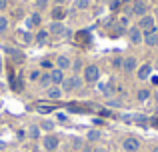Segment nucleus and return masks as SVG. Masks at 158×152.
Instances as JSON below:
<instances>
[{"label": "nucleus", "mask_w": 158, "mask_h": 152, "mask_svg": "<svg viewBox=\"0 0 158 152\" xmlns=\"http://www.w3.org/2000/svg\"><path fill=\"white\" fill-rule=\"evenodd\" d=\"M0 72H2V58H0Z\"/></svg>", "instance_id": "obj_40"}, {"label": "nucleus", "mask_w": 158, "mask_h": 152, "mask_svg": "<svg viewBox=\"0 0 158 152\" xmlns=\"http://www.w3.org/2000/svg\"><path fill=\"white\" fill-rule=\"evenodd\" d=\"M70 152H74V150H70Z\"/></svg>", "instance_id": "obj_45"}, {"label": "nucleus", "mask_w": 158, "mask_h": 152, "mask_svg": "<svg viewBox=\"0 0 158 152\" xmlns=\"http://www.w3.org/2000/svg\"><path fill=\"white\" fill-rule=\"evenodd\" d=\"M148 96H150V92H148V90H138V100L140 102L148 100Z\"/></svg>", "instance_id": "obj_25"}, {"label": "nucleus", "mask_w": 158, "mask_h": 152, "mask_svg": "<svg viewBox=\"0 0 158 152\" xmlns=\"http://www.w3.org/2000/svg\"><path fill=\"white\" fill-rule=\"evenodd\" d=\"M28 134H30V138H40V126L32 124L30 128H28Z\"/></svg>", "instance_id": "obj_19"}, {"label": "nucleus", "mask_w": 158, "mask_h": 152, "mask_svg": "<svg viewBox=\"0 0 158 152\" xmlns=\"http://www.w3.org/2000/svg\"><path fill=\"white\" fill-rule=\"evenodd\" d=\"M18 38L22 40L24 44H30V42H32V34H30L28 30H18Z\"/></svg>", "instance_id": "obj_15"}, {"label": "nucleus", "mask_w": 158, "mask_h": 152, "mask_svg": "<svg viewBox=\"0 0 158 152\" xmlns=\"http://www.w3.org/2000/svg\"><path fill=\"white\" fill-rule=\"evenodd\" d=\"M128 38H130V42L134 44V46H138V44H142V42H144V38H142V30H140L138 26H136V28H130V30H128Z\"/></svg>", "instance_id": "obj_7"}, {"label": "nucleus", "mask_w": 158, "mask_h": 152, "mask_svg": "<svg viewBox=\"0 0 158 152\" xmlns=\"http://www.w3.org/2000/svg\"><path fill=\"white\" fill-rule=\"evenodd\" d=\"M92 152H106V150L102 148V146H98V148H92Z\"/></svg>", "instance_id": "obj_36"}, {"label": "nucleus", "mask_w": 158, "mask_h": 152, "mask_svg": "<svg viewBox=\"0 0 158 152\" xmlns=\"http://www.w3.org/2000/svg\"><path fill=\"white\" fill-rule=\"evenodd\" d=\"M48 40H50L48 30H38V34H36V42H38L40 46H44V44H48Z\"/></svg>", "instance_id": "obj_14"}, {"label": "nucleus", "mask_w": 158, "mask_h": 152, "mask_svg": "<svg viewBox=\"0 0 158 152\" xmlns=\"http://www.w3.org/2000/svg\"><path fill=\"white\" fill-rule=\"evenodd\" d=\"M100 130H88V134H86V138H88L90 142H96V140H100Z\"/></svg>", "instance_id": "obj_17"}, {"label": "nucleus", "mask_w": 158, "mask_h": 152, "mask_svg": "<svg viewBox=\"0 0 158 152\" xmlns=\"http://www.w3.org/2000/svg\"><path fill=\"white\" fill-rule=\"evenodd\" d=\"M112 66L114 68H122V58H114L112 60Z\"/></svg>", "instance_id": "obj_29"}, {"label": "nucleus", "mask_w": 158, "mask_h": 152, "mask_svg": "<svg viewBox=\"0 0 158 152\" xmlns=\"http://www.w3.org/2000/svg\"><path fill=\"white\" fill-rule=\"evenodd\" d=\"M80 66H82V60H74V62H72V68H74V70H78Z\"/></svg>", "instance_id": "obj_31"}, {"label": "nucleus", "mask_w": 158, "mask_h": 152, "mask_svg": "<svg viewBox=\"0 0 158 152\" xmlns=\"http://www.w3.org/2000/svg\"><path fill=\"white\" fill-rule=\"evenodd\" d=\"M82 152H92V148L90 146H82Z\"/></svg>", "instance_id": "obj_37"}, {"label": "nucleus", "mask_w": 158, "mask_h": 152, "mask_svg": "<svg viewBox=\"0 0 158 152\" xmlns=\"http://www.w3.org/2000/svg\"><path fill=\"white\" fill-rule=\"evenodd\" d=\"M152 74V66L150 64H144V66L138 68V80H148Z\"/></svg>", "instance_id": "obj_13"}, {"label": "nucleus", "mask_w": 158, "mask_h": 152, "mask_svg": "<svg viewBox=\"0 0 158 152\" xmlns=\"http://www.w3.org/2000/svg\"><path fill=\"white\" fill-rule=\"evenodd\" d=\"M74 6H76L78 10H86V8L90 6V2H88V0H76V2H74Z\"/></svg>", "instance_id": "obj_23"}, {"label": "nucleus", "mask_w": 158, "mask_h": 152, "mask_svg": "<svg viewBox=\"0 0 158 152\" xmlns=\"http://www.w3.org/2000/svg\"><path fill=\"white\" fill-rule=\"evenodd\" d=\"M136 68H138V60L134 58V56H126V58H122V70L124 72H134Z\"/></svg>", "instance_id": "obj_4"}, {"label": "nucleus", "mask_w": 158, "mask_h": 152, "mask_svg": "<svg viewBox=\"0 0 158 152\" xmlns=\"http://www.w3.org/2000/svg\"><path fill=\"white\" fill-rule=\"evenodd\" d=\"M48 74H50V80H52V86H60L62 84V80H64V72L60 70V68H52L50 72H48Z\"/></svg>", "instance_id": "obj_9"}, {"label": "nucleus", "mask_w": 158, "mask_h": 152, "mask_svg": "<svg viewBox=\"0 0 158 152\" xmlns=\"http://www.w3.org/2000/svg\"><path fill=\"white\" fill-rule=\"evenodd\" d=\"M98 78H100V70H98L96 64H88V66L84 68V80L86 82H98Z\"/></svg>", "instance_id": "obj_1"}, {"label": "nucleus", "mask_w": 158, "mask_h": 152, "mask_svg": "<svg viewBox=\"0 0 158 152\" xmlns=\"http://www.w3.org/2000/svg\"><path fill=\"white\" fill-rule=\"evenodd\" d=\"M56 68H60L62 72L68 70V68H72V60H70L68 56H64V54L58 56V58H56Z\"/></svg>", "instance_id": "obj_11"}, {"label": "nucleus", "mask_w": 158, "mask_h": 152, "mask_svg": "<svg viewBox=\"0 0 158 152\" xmlns=\"http://www.w3.org/2000/svg\"><path fill=\"white\" fill-rule=\"evenodd\" d=\"M42 146H44L48 152L56 150V148H58V136H54V134H46V136L42 138Z\"/></svg>", "instance_id": "obj_5"}, {"label": "nucleus", "mask_w": 158, "mask_h": 152, "mask_svg": "<svg viewBox=\"0 0 158 152\" xmlns=\"http://www.w3.org/2000/svg\"><path fill=\"white\" fill-rule=\"evenodd\" d=\"M42 66H44V68H50L52 62H50V60H42ZM50 70H52V68H50Z\"/></svg>", "instance_id": "obj_34"}, {"label": "nucleus", "mask_w": 158, "mask_h": 152, "mask_svg": "<svg viewBox=\"0 0 158 152\" xmlns=\"http://www.w3.org/2000/svg\"><path fill=\"white\" fill-rule=\"evenodd\" d=\"M138 28L142 32H146V30H152V28H156V18L154 16H150V14H144L142 18L138 20Z\"/></svg>", "instance_id": "obj_2"}, {"label": "nucleus", "mask_w": 158, "mask_h": 152, "mask_svg": "<svg viewBox=\"0 0 158 152\" xmlns=\"http://www.w3.org/2000/svg\"><path fill=\"white\" fill-rule=\"evenodd\" d=\"M6 30H8V18L6 16H0V34L6 32Z\"/></svg>", "instance_id": "obj_24"}, {"label": "nucleus", "mask_w": 158, "mask_h": 152, "mask_svg": "<svg viewBox=\"0 0 158 152\" xmlns=\"http://www.w3.org/2000/svg\"><path fill=\"white\" fill-rule=\"evenodd\" d=\"M156 48H158V42H156Z\"/></svg>", "instance_id": "obj_44"}, {"label": "nucleus", "mask_w": 158, "mask_h": 152, "mask_svg": "<svg viewBox=\"0 0 158 152\" xmlns=\"http://www.w3.org/2000/svg\"><path fill=\"white\" fill-rule=\"evenodd\" d=\"M6 4H8L6 0H0V10H4V8H6Z\"/></svg>", "instance_id": "obj_35"}, {"label": "nucleus", "mask_w": 158, "mask_h": 152, "mask_svg": "<svg viewBox=\"0 0 158 152\" xmlns=\"http://www.w3.org/2000/svg\"><path fill=\"white\" fill-rule=\"evenodd\" d=\"M62 88L60 86H50V88L46 90V96H48V100H60L62 98Z\"/></svg>", "instance_id": "obj_12"}, {"label": "nucleus", "mask_w": 158, "mask_h": 152, "mask_svg": "<svg viewBox=\"0 0 158 152\" xmlns=\"http://www.w3.org/2000/svg\"><path fill=\"white\" fill-rule=\"evenodd\" d=\"M28 24H34V26H36V24H40V16L38 14H32L30 18H28Z\"/></svg>", "instance_id": "obj_26"}, {"label": "nucleus", "mask_w": 158, "mask_h": 152, "mask_svg": "<svg viewBox=\"0 0 158 152\" xmlns=\"http://www.w3.org/2000/svg\"><path fill=\"white\" fill-rule=\"evenodd\" d=\"M40 128L46 130V132H52V130H54V122L52 120H44L42 124H40Z\"/></svg>", "instance_id": "obj_22"}, {"label": "nucleus", "mask_w": 158, "mask_h": 152, "mask_svg": "<svg viewBox=\"0 0 158 152\" xmlns=\"http://www.w3.org/2000/svg\"><path fill=\"white\" fill-rule=\"evenodd\" d=\"M0 148H4V142H0Z\"/></svg>", "instance_id": "obj_41"}, {"label": "nucleus", "mask_w": 158, "mask_h": 152, "mask_svg": "<svg viewBox=\"0 0 158 152\" xmlns=\"http://www.w3.org/2000/svg\"><path fill=\"white\" fill-rule=\"evenodd\" d=\"M36 8H38V10H42V8H46L48 6V0H36Z\"/></svg>", "instance_id": "obj_27"}, {"label": "nucleus", "mask_w": 158, "mask_h": 152, "mask_svg": "<svg viewBox=\"0 0 158 152\" xmlns=\"http://www.w3.org/2000/svg\"><path fill=\"white\" fill-rule=\"evenodd\" d=\"M150 80H152V84H158V76H150Z\"/></svg>", "instance_id": "obj_38"}, {"label": "nucleus", "mask_w": 158, "mask_h": 152, "mask_svg": "<svg viewBox=\"0 0 158 152\" xmlns=\"http://www.w3.org/2000/svg\"><path fill=\"white\" fill-rule=\"evenodd\" d=\"M142 38H144V44H146V46H156V42H158V32H156V28L142 32Z\"/></svg>", "instance_id": "obj_6"}, {"label": "nucleus", "mask_w": 158, "mask_h": 152, "mask_svg": "<svg viewBox=\"0 0 158 152\" xmlns=\"http://www.w3.org/2000/svg\"><path fill=\"white\" fill-rule=\"evenodd\" d=\"M146 10H148V6H146V2H144V0H136V2L132 4V14L140 16V18L146 14Z\"/></svg>", "instance_id": "obj_10"}, {"label": "nucleus", "mask_w": 158, "mask_h": 152, "mask_svg": "<svg viewBox=\"0 0 158 152\" xmlns=\"http://www.w3.org/2000/svg\"><path fill=\"white\" fill-rule=\"evenodd\" d=\"M40 84H42V86H46V88H50V86H52V80H50V74H42V76H40Z\"/></svg>", "instance_id": "obj_20"}, {"label": "nucleus", "mask_w": 158, "mask_h": 152, "mask_svg": "<svg viewBox=\"0 0 158 152\" xmlns=\"http://www.w3.org/2000/svg\"><path fill=\"white\" fill-rule=\"evenodd\" d=\"M64 16H66V12L62 10V8H54L52 10V20H56V22H60Z\"/></svg>", "instance_id": "obj_16"}, {"label": "nucleus", "mask_w": 158, "mask_h": 152, "mask_svg": "<svg viewBox=\"0 0 158 152\" xmlns=\"http://www.w3.org/2000/svg\"><path fill=\"white\" fill-rule=\"evenodd\" d=\"M108 104H110V106H122V102H120V100H108Z\"/></svg>", "instance_id": "obj_33"}, {"label": "nucleus", "mask_w": 158, "mask_h": 152, "mask_svg": "<svg viewBox=\"0 0 158 152\" xmlns=\"http://www.w3.org/2000/svg\"><path fill=\"white\" fill-rule=\"evenodd\" d=\"M70 82H72V90H78L82 86V78L78 76V74H74V76H70Z\"/></svg>", "instance_id": "obj_18"}, {"label": "nucleus", "mask_w": 158, "mask_h": 152, "mask_svg": "<svg viewBox=\"0 0 158 152\" xmlns=\"http://www.w3.org/2000/svg\"><path fill=\"white\" fill-rule=\"evenodd\" d=\"M154 14H156V18H158V8H156V12H154Z\"/></svg>", "instance_id": "obj_42"}, {"label": "nucleus", "mask_w": 158, "mask_h": 152, "mask_svg": "<svg viewBox=\"0 0 158 152\" xmlns=\"http://www.w3.org/2000/svg\"><path fill=\"white\" fill-rule=\"evenodd\" d=\"M72 144H74V148H80V146H82V140H80V138H74Z\"/></svg>", "instance_id": "obj_30"}, {"label": "nucleus", "mask_w": 158, "mask_h": 152, "mask_svg": "<svg viewBox=\"0 0 158 152\" xmlns=\"http://www.w3.org/2000/svg\"><path fill=\"white\" fill-rule=\"evenodd\" d=\"M30 80H32V82H38V80H40V72H38V70H32V72H30Z\"/></svg>", "instance_id": "obj_28"}, {"label": "nucleus", "mask_w": 158, "mask_h": 152, "mask_svg": "<svg viewBox=\"0 0 158 152\" xmlns=\"http://www.w3.org/2000/svg\"><path fill=\"white\" fill-rule=\"evenodd\" d=\"M154 152H158V146H156V148H154Z\"/></svg>", "instance_id": "obj_43"}, {"label": "nucleus", "mask_w": 158, "mask_h": 152, "mask_svg": "<svg viewBox=\"0 0 158 152\" xmlns=\"http://www.w3.org/2000/svg\"><path fill=\"white\" fill-rule=\"evenodd\" d=\"M60 88H62V92H70V90H72V82H70V78H64V80H62Z\"/></svg>", "instance_id": "obj_21"}, {"label": "nucleus", "mask_w": 158, "mask_h": 152, "mask_svg": "<svg viewBox=\"0 0 158 152\" xmlns=\"http://www.w3.org/2000/svg\"><path fill=\"white\" fill-rule=\"evenodd\" d=\"M120 26H128V18H126V16H122V18H120Z\"/></svg>", "instance_id": "obj_32"}, {"label": "nucleus", "mask_w": 158, "mask_h": 152, "mask_svg": "<svg viewBox=\"0 0 158 152\" xmlns=\"http://www.w3.org/2000/svg\"><path fill=\"white\" fill-rule=\"evenodd\" d=\"M48 34H68V30H66V26L62 22L52 20V22L48 24Z\"/></svg>", "instance_id": "obj_8"}, {"label": "nucleus", "mask_w": 158, "mask_h": 152, "mask_svg": "<svg viewBox=\"0 0 158 152\" xmlns=\"http://www.w3.org/2000/svg\"><path fill=\"white\" fill-rule=\"evenodd\" d=\"M54 2H56V4H64L66 0H54Z\"/></svg>", "instance_id": "obj_39"}, {"label": "nucleus", "mask_w": 158, "mask_h": 152, "mask_svg": "<svg viewBox=\"0 0 158 152\" xmlns=\"http://www.w3.org/2000/svg\"><path fill=\"white\" fill-rule=\"evenodd\" d=\"M122 148L126 150V152H138L140 140H138V138H134V136H128V138H124V140H122Z\"/></svg>", "instance_id": "obj_3"}]
</instances>
